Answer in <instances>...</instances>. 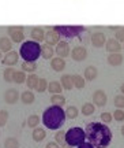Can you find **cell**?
Instances as JSON below:
<instances>
[{
	"label": "cell",
	"mask_w": 124,
	"mask_h": 148,
	"mask_svg": "<svg viewBox=\"0 0 124 148\" xmlns=\"http://www.w3.org/2000/svg\"><path fill=\"white\" fill-rule=\"evenodd\" d=\"M86 138L96 148H106L112 141V130L104 122H90L86 125Z\"/></svg>",
	"instance_id": "obj_1"
},
{
	"label": "cell",
	"mask_w": 124,
	"mask_h": 148,
	"mask_svg": "<svg viewBox=\"0 0 124 148\" xmlns=\"http://www.w3.org/2000/svg\"><path fill=\"white\" fill-rule=\"evenodd\" d=\"M66 111L63 110V107L60 106H49L45 108L44 114H42V123L45 125V127L51 129V130H56L64 125L66 121Z\"/></svg>",
	"instance_id": "obj_2"
},
{
	"label": "cell",
	"mask_w": 124,
	"mask_h": 148,
	"mask_svg": "<svg viewBox=\"0 0 124 148\" xmlns=\"http://www.w3.org/2000/svg\"><path fill=\"white\" fill-rule=\"evenodd\" d=\"M19 53H21V58L26 62H36L41 56V45L38 44V41H34V40L25 41L21 45Z\"/></svg>",
	"instance_id": "obj_3"
},
{
	"label": "cell",
	"mask_w": 124,
	"mask_h": 148,
	"mask_svg": "<svg viewBox=\"0 0 124 148\" xmlns=\"http://www.w3.org/2000/svg\"><path fill=\"white\" fill-rule=\"evenodd\" d=\"M86 140V132L82 127H71L66 132V143L71 147H78Z\"/></svg>",
	"instance_id": "obj_4"
},
{
	"label": "cell",
	"mask_w": 124,
	"mask_h": 148,
	"mask_svg": "<svg viewBox=\"0 0 124 148\" xmlns=\"http://www.w3.org/2000/svg\"><path fill=\"white\" fill-rule=\"evenodd\" d=\"M53 29L60 33V36H64L67 38H74L85 30L83 26H55Z\"/></svg>",
	"instance_id": "obj_5"
},
{
	"label": "cell",
	"mask_w": 124,
	"mask_h": 148,
	"mask_svg": "<svg viewBox=\"0 0 124 148\" xmlns=\"http://www.w3.org/2000/svg\"><path fill=\"white\" fill-rule=\"evenodd\" d=\"M23 27L22 26H10L8 27V34H10L12 42H22L25 38V33H23Z\"/></svg>",
	"instance_id": "obj_6"
},
{
	"label": "cell",
	"mask_w": 124,
	"mask_h": 148,
	"mask_svg": "<svg viewBox=\"0 0 124 148\" xmlns=\"http://www.w3.org/2000/svg\"><path fill=\"white\" fill-rule=\"evenodd\" d=\"M18 60H19V53L16 51H10V52H5V55L1 59V63H3V66L12 67L14 64L18 63Z\"/></svg>",
	"instance_id": "obj_7"
},
{
	"label": "cell",
	"mask_w": 124,
	"mask_h": 148,
	"mask_svg": "<svg viewBox=\"0 0 124 148\" xmlns=\"http://www.w3.org/2000/svg\"><path fill=\"white\" fill-rule=\"evenodd\" d=\"M71 58L75 62H83L85 59L87 58V49L83 47V45H77L71 51Z\"/></svg>",
	"instance_id": "obj_8"
},
{
	"label": "cell",
	"mask_w": 124,
	"mask_h": 148,
	"mask_svg": "<svg viewBox=\"0 0 124 148\" xmlns=\"http://www.w3.org/2000/svg\"><path fill=\"white\" fill-rule=\"evenodd\" d=\"M90 41L93 44V47L101 48L106 44V37H105V34H104L102 32H96V33H91Z\"/></svg>",
	"instance_id": "obj_9"
},
{
	"label": "cell",
	"mask_w": 124,
	"mask_h": 148,
	"mask_svg": "<svg viewBox=\"0 0 124 148\" xmlns=\"http://www.w3.org/2000/svg\"><path fill=\"white\" fill-rule=\"evenodd\" d=\"M106 101H108V97L102 89H97L93 93V103L97 107H104L106 104Z\"/></svg>",
	"instance_id": "obj_10"
},
{
	"label": "cell",
	"mask_w": 124,
	"mask_h": 148,
	"mask_svg": "<svg viewBox=\"0 0 124 148\" xmlns=\"http://www.w3.org/2000/svg\"><path fill=\"white\" fill-rule=\"evenodd\" d=\"M56 55L60 58H67L68 55H71V49H70V44L66 41H59V44H56Z\"/></svg>",
	"instance_id": "obj_11"
},
{
	"label": "cell",
	"mask_w": 124,
	"mask_h": 148,
	"mask_svg": "<svg viewBox=\"0 0 124 148\" xmlns=\"http://www.w3.org/2000/svg\"><path fill=\"white\" fill-rule=\"evenodd\" d=\"M19 99H21L19 97V92L14 89V88H10V89H7L4 92V101L7 104H15Z\"/></svg>",
	"instance_id": "obj_12"
},
{
	"label": "cell",
	"mask_w": 124,
	"mask_h": 148,
	"mask_svg": "<svg viewBox=\"0 0 124 148\" xmlns=\"http://www.w3.org/2000/svg\"><path fill=\"white\" fill-rule=\"evenodd\" d=\"M60 41V33L56 32L55 29H49L48 32H45V42L49 45H55L59 44Z\"/></svg>",
	"instance_id": "obj_13"
},
{
	"label": "cell",
	"mask_w": 124,
	"mask_h": 148,
	"mask_svg": "<svg viewBox=\"0 0 124 148\" xmlns=\"http://www.w3.org/2000/svg\"><path fill=\"white\" fill-rule=\"evenodd\" d=\"M105 47H106V51L110 52V53L120 52V51H121V48H123L117 38H109L108 41H106V44H105Z\"/></svg>",
	"instance_id": "obj_14"
},
{
	"label": "cell",
	"mask_w": 124,
	"mask_h": 148,
	"mask_svg": "<svg viewBox=\"0 0 124 148\" xmlns=\"http://www.w3.org/2000/svg\"><path fill=\"white\" fill-rule=\"evenodd\" d=\"M51 67L55 70V71H57V73L63 71V70H64V67H66V60H64V58H60V56L52 58Z\"/></svg>",
	"instance_id": "obj_15"
},
{
	"label": "cell",
	"mask_w": 124,
	"mask_h": 148,
	"mask_svg": "<svg viewBox=\"0 0 124 148\" xmlns=\"http://www.w3.org/2000/svg\"><path fill=\"white\" fill-rule=\"evenodd\" d=\"M106 62H108V64H110V66H120V64L123 63V55L120 52H113L110 53V55H108V58H106Z\"/></svg>",
	"instance_id": "obj_16"
},
{
	"label": "cell",
	"mask_w": 124,
	"mask_h": 148,
	"mask_svg": "<svg viewBox=\"0 0 124 148\" xmlns=\"http://www.w3.org/2000/svg\"><path fill=\"white\" fill-rule=\"evenodd\" d=\"M60 84H62L63 89L66 90H71L74 88V78L71 74H64L62 75V78H60Z\"/></svg>",
	"instance_id": "obj_17"
},
{
	"label": "cell",
	"mask_w": 124,
	"mask_h": 148,
	"mask_svg": "<svg viewBox=\"0 0 124 148\" xmlns=\"http://www.w3.org/2000/svg\"><path fill=\"white\" fill-rule=\"evenodd\" d=\"M31 38L34 40V41H42V40H45V30L40 26H36L31 29Z\"/></svg>",
	"instance_id": "obj_18"
},
{
	"label": "cell",
	"mask_w": 124,
	"mask_h": 148,
	"mask_svg": "<svg viewBox=\"0 0 124 148\" xmlns=\"http://www.w3.org/2000/svg\"><path fill=\"white\" fill-rule=\"evenodd\" d=\"M97 75H98V70H97L96 66H87V67L85 69L83 77L86 78V81H93V79L97 78Z\"/></svg>",
	"instance_id": "obj_19"
},
{
	"label": "cell",
	"mask_w": 124,
	"mask_h": 148,
	"mask_svg": "<svg viewBox=\"0 0 124 148\" xmlns=\"http://www.w3.org/2000/svg\"><path fill=\"white\" fill-rule=\"evenodd\" d=\"M34 100H36V97H34V93L31 92V89H27L21 93V101L23 104H31V103H34Z\"/></svg>",
	"instance_id": "obj_20"
},
{
	"label": "cell",
	"mask_w": 124,
	"mask_h": 148,
	"mask_svg": "<svg viewBox=\"0 0 124 148\" xmlns=\"http://www.w3.org/2000/svg\"><path fill=\"white\" fill-rule=\"evenodd\" d=\"M31 137H33V140L36 143H40V141H42L44 138L47 137V132L42 127H34V130L31 133Z\"/></svg>",
	"instance_id": "obj_21"
},
{
	"label": "cell",
	"mask_w": 124,
	"mask_h": 148,
	"mask_svg": "<svg viewBox=\"0 0 124 148\" xmlns=\"http://www.w3.org/2000/svg\"><path fill=\"white\" fill-rule=\"evenodd\" d=\"M38 81H40V77L34 73H30L27 75V78H26V85H27L29 89H36Z\"/></svg>",
	"instance_id": "obj_22"
},
{
	"label": "cell",
	"mask_w": 124,
	"mask_h": 148,
	"mask_svg": "<svg viewBox=\"0 0 124 148\" xmlns=\"http://www.w3.org/2000/svg\"><path fill=\"white\" fill-rule=\"evenodd\" d=\"M12 40H10L8 37H0V49L1 52H10L12 51Z\"/></svg>",
	"instance_id": "obj_23"
},
{
	"label": "cell",
	"mask_w": 124,
	"mask_h": 148,
	"mask_svg": "<svg viewBox=\"0 0 124 148\" xmlns=\"http://www.w3.org/2000/svg\"><path fill=\"white\" fill-rule=\"evenodd\" d=\"M48 90L51 92L52 95H56V93H62L63 90V86L59 81H52L48 84Z\"/></svg>",
	"instance_id": "obj_24"
},
{
	"label": "cell",
	"mask_w": 124,
	"mask_h": 148,
	"mask_svg": "<svg viewBox=\"0 0 124 148\" xmlns=\"http://www.w3.org/2000/svg\"><path fill=\"white\" fill-rule=\"evenodd\" d=\"M41 56L44 59H52V56H53V48H52V45H49V44H44L41 47Z\"/></svg>",
	"instance_id": "obj_25"
},
{
	"label": "cell",
	"mask_w": 124,
	"mask_h": 148,
	"mask_svg": "<svg viewBox=\"0 0 124 148\" xmlns=\"http://www.w3.org/2000/svg\"><path fill=\"white\" fill-rule=\"evenodd\" d=\"M26 78H27V75L25 74L23 70H18V71L15 70L12 82H15V84H23V82H26Z\"/></svg>",
	"instance_id": "obj_26"
},
{
	"label": "cell",
	"mask_w": 124,
	"mask_h": 148,
	"mask_svg": "<svg viewBox=\"0 0 124 148\" xmlns=\"http://www.w3.org/2000/svg\"><path fill=\"white\" fill-rule=\"evenodd\" d=\"M73 78H74V86H75L77 89L85 88V84H86V78H85V77L79 75V74H75V75H73Z\"/></svg>",
	"instance_id": "obj_27"
},
{
	"label": "cell",
	"mask_w": 124,
	"mask_h": 148,
	"mask_svg": "<svg viewBox=\"0 0 124 148\" xmlns=\"http://www.w3.org/2000/svg\"><path fill=\"white\" fill-rule=\"evenodd\" d=\"M51 101H52V104H53V106L63 107L64 104H66V97H64V96H62L60 93H56V95H52Z\"/></svg>",
	"instance_id": "obj_28"
},
{
	"label": "cell",
	"mask_w": 124,
	"mask_h": 148,
	"mask_svg": "<svg viewBox=\"0 0 124 148\" xmlns=\"http://www.w3.org/2000/svg\"><path fill=\"white\" fill-rule=\"evenodd\" d=\"M94 110H96V104L94 103H85L82 106V114L85 116H89L94 114Z\"/></svg>",
	"instance_id": "obj_29"
},
{
	"label": "cell",
	"mask_w": 124,
	"mask_h": 148,
	"mask_svg": "<svg viewBox=\"0 0 124 148\" xmlns=\"http://www.w3.org/2000/svg\"><path fill=\"white\" fill-rule=\"evenodd\" d=\"M22 70L25 71V73H34L37 70V64L36 62H23L22 63Z\"/></svg>",
	"instance_id": "obj_30"
},
{
	"label": "cell",
	"mask_w": 124,
	"mask_h": 148,
	"mask_svg": "<svg viewBox=\"0 0 124 148\" xmlns=\"http://www.w3.org/2000/svg\"><path fill=\"white\" fill-rule=\"evenodd\" d=\"M14 73H15L14 67H7V69L3 71V77H4L5 82H12V79H14Z\"/></svg>",
	"instance_id": "obj_31"
},
{
	"label": "cell",
	"mask_w": 124,
	"mask_h": 148,
	"mask_svg": "<svg viewBox=\"0 0 124 148\" xmlns=\"http://www.w3.org/2000/svg\"><path fill=\"white\" fill-rule=\"evenodd\" d=\"M4 148H19V141L15 137H8L4 141Z\"/></svg>",
	"instance_id": "obj_32"
},
{
	"label": "cell",
	"mask_w": 124,
	"mask_h": 148,
	"mask_svg": "<svg viewBox=\"0 0 124 148\" xmlns=\"http://www.w3.org/2000/svg\"><path fill=\"white\" fill-rule=\"evenodd\" d=\"M78 114H79V111H78V108L75 106H70V107H67V110H66V115H67V118H70V119L77 118Z\"/></svg>",
	"instance_id": "obj_33"
},
{
	"label": "cell",
	"mask_w": 124,
	"mask_h": 148,
	"mask_svg": "<svg viewBox=\"0 0 124 148\" xmlns=\"http://www.w3.org/2000/svg\"><path fill=\"white\" fill-rule=\"evenodd\" d=\"M36 90H37V92H40V93H42V92L48 90V81H47V79H45V78H40L38 84H37Z\"/></svg>",
	"instance_id": "obj_34"
},
{
	"label": "cell",
	"mask_w": 124,
	"mask_h": 148,
	"mask_svg": "<svg viewBox=\"0 0 124 148\" xmlns=\"http://www.w3.org/2000/svg\"><path fill=\"white\" fill-rule=\"evenodd\" d=\"M38 123H40V116L36 115V114H34V115H30L27 118V125L30 127H37Z\"/></svg>",
	"instance_id": "obj_35"
},
{
	"label": "cell",
	"mask_w": 124,
	"mask_h": 148,
	"mask_svg": "<svg viewBox=\"0 0 124 148\" xmlns=\"http://www.w3.org/2000/svg\"><path fill=\"white\" fill-rule=\"evenodd\" d=\"M7 121H8V111L7 110H0V127L5 126Z\"/></svg>",
	"instance_id": "obj_36"
},
{
	"label": "cell",
	"mask_w": 124,
	"mask_h": 148,
	"mask_svg": "<svg viewBox=\"0 0 124 148\" xmlns=\"http://www.w3.org/2000/svg\"><path fill=\"white\" fill-rule=\"evenodd\" d=\"M113 103H115V106H116V108H124V95L115 96Z\"/></svg>",
	"instance_id": "obj_37"
},
{
	"label": "cell",
	"mask_w": 124,
	"mask_h": 148,
	"mask_svg": "<svg viewBox=\"0 0 124 148\" xmlns=\"http://www.w3.org/2000/svg\"><path fill=\"white\" fill-rule=\"evenodd\" d=\"M55 141H56V143H59L60 145L67 144V143H66V133H64V132H57L56 136H55Z\"/></svg>",
	"instance_id": "obj_38"
},
{
	"label": "cell",
	"mask_w": 124,
	"mask_h": 148,
	"mask_svg": "<svg viewBox=\"0 0 124 148\" xmlns=\"http://www.w3.org/2000/svg\"><path fill=\"white\" fill-rule=\"evenodd\" d=\"M113 118H115V121L123 122L124 121V111H123V108H117V110H115Z\"/></svg>",
	"instance_id": "obj_39"
},
{
	"label": "cell",
	"mask_w": 124,
	"mask_h": 148,
	"mask_svg": "<svg viewBox=\"0 0 124 148\" xmlns=\"http://www.w3.org/2000/svg\"><path fill=\"white\" fill-rule=\"evenodd\" d=\"M101 121L108 125L109 122L113 121V114H110V112H102V114H101Z\"/></svg>",
	"instance_id": "obj_40"
},
{
	"label": "cell",
	"mask_w": 124,
	"mask_h": 148,
	"mask_svg": "<svg viewBox=\"0 0 124 148\" xmlns=\"http://www.w3.org/2000/svg\"><path fill=\"white\" fill-rule=\"evenodd\" d=\"M115 36H116V38H117L120 42H121V41L124 42V26L123 27H119V29L116 30V33H115Z\"/></svg>",
	"instance_id": "obj_41"
},
{
	"label": "cell",
	"mask_w": 124,
	"mask_h": 148,
	"mask_svg": "<svg viewBox=\"0 0 124 148\" xmlns=\"http://www.w3.org/2000/svg\"><path fill=\"white\" fill-rule=\"evenodd\" d=\"M78 148H96V147H94V145L90 143V141H87V143L85 141V143H82L81 145H78Z\"/></svg>",
	"instance_id": "obj_42"
},
{
	"label": "cell",
	"mask_w": 124,
	"mask_h": 148,
	"mask_svg": "<svg viewBox=\"0 0 124 148\" xmlns=\"http://www.w3.org/2000/svg\"><path fill=\"white\" fill-rule=\"evenodd\" d=\"M59 145H60V144L56 143V141H55V143H53V141H51V143L47 144V148H60Z\"/></svg>",
	"instance_id": "obj_43"
},
{
	"label": "cell",
	"mask_w": 124,
	"mask_h": 148,
	"mask_svg": "<svg viewBox=\"0 0 124 148\" xmlns=\"http://www.w3.org/2000/svg\"><path fill=\"white\" fill-rule=\"evenodd\" d=\"M63 148H74V147H71V145H68V144H64V145H63Z\"/></svg>",
	"instance_id": "obj_44"
},
{
	"label": "cell",
	"mask_w": 124,
	"mask_h": 148,
	"mask_svg": "<svg viewBox=\"0 0 124 148\" xmlns=\"http://www.w3.org/2000/svg\"><path fill=\"white\" fill-rule=\"evenodd\" d=\"M120 90H121V93H123V95H124V84L121 85V86H120Z\"/></svg>",
	"instance_id": "obj_45"
},
{
	"label": "cell",
	"mask_w": 124,
	"mask_h": 148,
	"mask_svg": "<svg viewBox=\"0 0 124 148\" xmlns=\"http://www.w3.org/2000/svg\"><path fill=\"white\" fill-rule=\"evenodd\" d=\"M121 134H123V137H124V126H121Z\"/></svg>",
	"instance_id": "obj_46"
},
{
	"label": "cell",
	"mask_w": 124,
	"mask_h": 148,
	"mask_svg": "<svg viewBox=\"0 0 124 148\" xmlns=\"http://www.w3.org/2000/svg\"><path fill=\"white\" fill-rule=\"evenodd\" d=\"M0 59H1V49H0Z\"/></svg>",
	"instance_id": "obj_47"
},
{
	"label": "cell",
	"mask_w": 124,
	"mask_h": 148,
	"mask_svg": "<svg viewBox=\"0 0 124 148\" xmlns=\"http://www.w3.org/2000/svg\"><path fill=\"white\" fill-rule=\"evenodd\" d=\"M123 49H124V45H123Z\"/></svg>",
	"instance_id": "obj_48"
}]
</instances>
